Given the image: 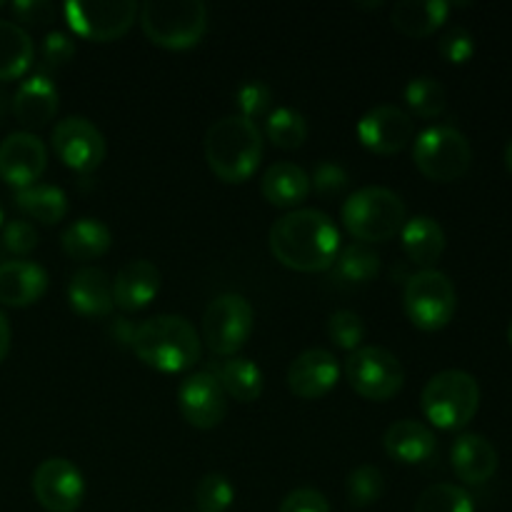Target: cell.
Here are the masks:
<instances>
[{
	"label": "cell",
	"instance_id": "cell-45",
	"mask_svg": "<svg viewBox=\"0 0 512 512\" xmlns=\"http://www.w3.org/2000/svg\"><path fill=\"white\" fill-rule=\"evenodd\" d=\"M113 335L118 343H128L133 345V338H135V328H130V323L125 318H118L115 320V328H113Z\"/></svg>",
	"mask_w": 512,
	"mask_h": 512
},
{
	"label": "cell",
	"instance_id": "cell-36",
	"mask_svg": "<svg viewBox=\"0 0 512 512\" xmlns=\"http://www.w3.org/2000/svg\"><path fill=\"white\" fill-rule=\"evenodd\" d=\"M348 500L355 508H370V505L378 503L385 493V478L380 473V468L375 465H360L353 473L348 475Z\"/></svg>",
	"mask_w": 512,
	"mask_h": 512
},
{
	"label": "cell",
	"instance_id": "cell-4",
	"mask_svg": "<svg viewBox=\"0 0 512 512\" xmlns=\"http://www.w3.org/2000/svg\"><path fill=\"white\" fill-rule=\"evenodd\" d=\"M340 218L358 243L373 245L395 238L408 220V210L398 193L380 185H368L345 200Z\"/></svg>",
	"mask_w": 512,
	"mask_h": 512
},
{
	"label": "cell",
	"instance_id": "cell-25",
	"mask_svg": "<svg viewBox=\"0 0 512 512\" xmlns=\"http://www.w3.org/2000/svg\"><path fill=\"white\" fill-rule=\"evenodd\" d=\"M400 238L410 263L420 265L423 270H433L445 253V230L430 215H415L405 220Z\"/></svg>",
	"mask_w": 512,
	"mask_h": 512
},
{
	"label": "cell",
	"instance_id": "cell-34",
	"mask_svg": "<svg viewBox=\"0 0 512 512\" xmlns=\"http://www.w3.org/2000/svg\"><path fill=\"white\" fill-rule=\"evenodd\" d=\"M415 512H475L468 490L450 483L430 485L415 500Z\"/></svg>",
	"mask_w": 512,
	"mask_h": 512
},
{
	"label": "cell",
	"instance_id": "cell-10",
	"mask_svg": "<svg viewBox=\"0 0 512 512\" xmlns=\"http://www.w3.org/2000/svg\"><path fill=\"white\" fill-rule=\"evenodd\" d=\"M345 380L365 400L385 403L405 385V370L398 355L380 345H363L345 360Z\"/></svg>",
	"mask_w": 512,
	"mask_h": 512
},
{
	"label": "cell",
	"instance_id": "cell-6",
	"mask_svg": "<svg viewBox=\"0 0 512 512\" xmlns=\"http://www.w3.org/2000/svg\"><path fill=\"white\" fill-rule=\"evenodd\" d=\"M425 418L440 430H463L478 415L480 385L465 370H443L433 375L420 393Z\"/></svg>",
	"mask_w": 512,
	"mask_h": 512
},
{
	"label": "cell",
	"instance_id": "cell-26",
	"mask_svg": "<svg viewBox=\"0 0 512 512\" xmlns=\"http://www.w3.org/2000/svg\"><path fill=\"white\" fill-rule=\"evenodd\" d=\"M453 5L445 0H400L393 5L390 23L405 38H430L448 20Z\"/></svg>",
	"mask_w": 512,
	"mask_h": 512
},
{
	"label": "cell",
	"instance_id": "cell-9",
	"mask_svg": "<svg viewBox=\"0 0 512 512\" xmlns=\"http://www.w3.org/2000/svg\"><path fill=\"white\" fill-rule=\"evenodd\" d=\"M255 310L238 293L218 295L203 315V343L220 358H235L250 340Z\"/></svg>",
	"mask_w": 512,
	"mask_h": 512
},
{
	"label": "cell",
	"instance_id": "cell-24",
	"mask_svg": "<svg viewBox=\"0 0 512 512\" xmlns=\"http://www.w3.org/2000/svg\"><path fill=\"white\" fill-rule=\"evenodd\" d=\"M310 175L295 163H273L260 180V193L280 210H295L310 195Z\"/></svg>",
	"mask_w": 512,
	"mask_h": 512
},
{
	"label": "cell",
	"instance_id": "cell-47",
	"mask_svg": "<svg viewBox=\"0 0 512 512\" xmlns=\"http://www.w3.org/2000/svg\"><path fill=\"white\" fill-rule=\"evenodd\" d=\"M505 165H508V170L512 173V140L508 143V148H505Z\"/></svg>",
	"mask_w": 512,
	"mask_h": 512
},
{
	"label": "cell",
	"instance_id": "cell-30",
	"mask_svg": "<svg viewBox=\"0 0 512 512\" xmlns=\"http://www.w3.org/2000/svg\"><path fill=\"white\" fill-rule=\"evenodd\" d=\"M13 200L20 213L43 225H55L68 215V195L55 185L35 183L30 188L15 190Z\"/></svg>",
	"mask_w": 512,
	"mask_h": 512
},
{
	"label": "cell",
	"instance_id": "cell-49",
	"mask_svg": "<svg viewBox=\"0 0 512 512\" xmlns=\"http://www.w3.org/2000/svg\"><path fill=\"white\" fill-rule=\"evenodd\" d=\"M508 343H510V348H512V320H510V328H508Z\"/></svg>",
	"mask_w": 512,
	"mask_h": 512
},
{
	"label": "cell",
	"instance_id": "cell-2",
	"mask_svg": "<svg viewBox=\"0 0 512 512\" xmlns=\"http://www.w3.org/2000/svg\"><path fill=\"white\" fill-rule=\"evenodd\" d=\"M130 348L140 363L158 373H185L200 363L203 340L183 315H155L135 328Z\"/></svg>",
	"mask_w": 512,
	"mask_h": 512
},
{
	"label": "cell",
	"instance_id": "cell-14",
	"mask_svg": "<svg viewBox=\"0 0 512 512\" xmlns=\"http://www.w3.org/2000/svg\"><path fill=\"white\" fill-rule=\"evenodd\" d=\"M178 410L193 428L213 430L228 415V395L208 370H198L180 383Z\"/></svg>",
	"mask_w": 512,
	"mask_h": 512
},
{
	"label": "cell",
	"instance_id": "cell-31",
	"mask_svg": "<svg viewBox=\"0 0 512 512\" xmlns=\"http://www.w3.org/2000/svg\"><path fill=\"white\" fill-rule=\"evenodd\" d=\"M33 38L13 20H0V80H18L33 65Z\"/></svg>",
	"mask_w": 512,
	"mask_h": 512
},
{
	"label": "cell",
	"instance_id": "cell-39",
	"mask_svg": "<svg viewBox=\"0 0 512 512\" xmlns=\"http://www.w3.org/2000/svg\"><path fill=\"white\" fill-rule=\"evenodd\" d=\"M348 185V170L340 163H335V160H323V163L315 165L313 175H310V188H313L320 198H335V195L343 193Z\"/></svg>",
	"mask_w": 512,
	"mask_h": 512
},
{
	"label": "cell",
	"instance_id": "cell-20",
	"mask_svg": "<svg viewBox=\"0 0 512 512\" xmlns=\"http://www.w3.org/2000/svg\"><path fill=\"white\" fill-rule=\"evenodd\" d=\"M160 293V270L150 260H130L113 280L115 308L123 313H138L148 308Z\"/></svg>",
	"mask_w": 512,
	"mask_h": 512
},
{
	"label": "cell",
	"instance_id": "cell-21",
	"mask_svg": "<svg viewBox=\"0 0 512 512\" xmlns=\"http://www.w3.org/2000/svg\"><path fill=\"white\" fill-rule=\"evenodd\" d=\"M45 290H48V273L43 265L30 260L0 263V305L28 308L43 298Z\"/></svg>",
	"mask_w": 512,
	"mask_h": 512
},
{
	"label": "cell",
	"instance_id": "cell-51",
	"mask_svg": "<svg viewBox=\"0 0 512 512\" xmlns=\"http://www.w3.org/2000/svg\"><path fill=\"white\" fill-rule=\"evenodd\" d=\"M0 8H3V3H0Z\"/></svg>",
	"mask_w": 512,
	"mask_h": 512
},
{
	"label": "cell",
	"instance_id": "cell-13",
	"mask_svg": "<svg viewBox=\"0 0 512 512\" xmlns=\"http://www.w3.org/2000/svg\"><path fill=\"white\" fill-rule=\"evenodd\" d=\"M33 495L48 512H75L83 505V473L65 458H48L35 468Z\"/></svg>",
	"mask_w": 512,
	"mask_h": 512
},
{
	"label": "cell",
	"instance_id": "cell-35",
	"mask_svg": "<svg viewBox=\"0 0 512 512\" xmlns=\"http://www.w3.org/2000/svg\"><path fill=\"white\" fill-rule=\"evenodd\" d=\"M235 500V488L228 475L208 473L195 485V510L198 512H228Z\"/></svg>",
	"mask_w": 512,
	"mask_h": 512
},
{
	"label": "cell",
	"instance_id": "cell-43",
	"mask_svg": "<svg viewBox=\"0 0 512 512\" xmlns=\"http://www.w3.org/2000/svg\"><path fill=\"white\" fill-rule=\"evenodd\" d=\"M280 512H330V503L320 490L298 488L285 495Z\"/></svg>",
	"mask_w": 512,
	"mask_h": 512
},
{
	"label": "cell",
	"instance_id": "cell-38",
	"mask_svg": "<svg viewBox=\"0 0 512 512\" xmlns=\"http://www.w3.org/2000/svg\"><path fill=\"white\" fill-rule=\"evenodd\" d=\"M270 103H273V93H270V88L263 80H248V83H243L235 90V105L240 110L238 115L253 120V123L255 118L268 113Z\"/></svg>",
	"mask_w": 512,
	"mask_h": 512
},
{
	"label": "cell",
	"instance_id": "cell-3",
	"mask_svg": "<svg viewBox=\"0 0 512 512\" xmlns=\"http://www.w3.org/2000/svg\"><path fill=\"white\" fill-rule=\"evenodd\" d=\"M205 160L210 173L223 183H245L263 160V133L253 120L225 115L205 133Z\"/></svg>",
	"mask_w": 512,
	"mask_h": 512
},
{
	"label": "cell",
	"instance_id": "cell-33",
	"mask_svg": "<svg viewBox=\"0 0 512 512\" xmlns=\"http://www.w3.org/2000/svg\"><path fill=\"white\" fill-rule=\"evenodd\" d=\"M405 103H408L410 113H415L418 118H440L448 108V93L440 80L420 75V78L410 80L405 88Z\"/></svg>",
	"mask_w": 512,
	"mask_h": 512
},
{
	"label": "cell",
	"instance_id": "cell-29",
	"mask_svg": "<svg viewBox=\"0 0 512 512\" xmlns=\"http://www.w3.org/2000/svg\"><path fill=\"white\" fill-rule=\"evenodd\" d=\"M333 280L345 288H360L378 278L380 273V255L365 243H350L340 248L338 258L333 263Z\"/></svg>",
	"mask_w": 512,
	"mask_h": 512
},
{
	"label": "cell",
	"instance_id": "cell-12",
	"mask_svg": "<svg viewBox=\"0 0 512 512\" xmlns=\"http://www.w3.org/2000/svg\"><path fill=\"white\" fill-rule=\"evenodd\" d=\"M50 145L65 168L83 175L95 173L108 153L105 135L83 115H70L60 120L50 135Z\"/></svg>",
	"mask_w": 512,
	"mask_h": 512
},
{
	"label": "cell",
	"instance_id": "cell-48",
	"mask_svg": "<svg viewBox=\"0 0 512 512\" xmlns=\"http://www.w3.org/2000/svg\"><path fill=\"white\" fill-rule=\"evenodd\" d=\"M3 113H5V98L3 93H0V118H3Z\"/></svg>",
	"mask_w": 512,
	"mask_h": 512
},
{
	"label": "cell",
	"instance_id": "cell-11",
	"mask_svg": "<svg viewBox=\"0 0 512 512\" xmlns=\"http://www.w3.org/2000/svg\"><path fill=\"white\" fill-rule=\"evenodd\" d=\"M63 15L68 28L78 38L90 43H113L133 28L135 18L140 15V5L133 0H113V3L73 0L63 5Z\"/></svg>",
	"mask_w": 512,
	"mask_h": 512
},
{
	"label": "cell",
	"instance_id": "cell-41",
	"mask_svg": "<svg viewBox=\"0 0 512 512\" xmlns=\"http://www.w3.org/2000/svg\"><path fill=\"white\" fill-rule=\"evenodd\" d=\"M438 50H440V55H443V60H448V63L465 65L475 55L473 33L465 28H460V25L448 28L443 33V38H440Z\"/></svg>",
	"mask_w": 512,
	"mask_h": 512
},
{
	"label": "cell",
	"instance_id": "cell-16",
	"mask_svg": "<svg viewBox=\"0 0 512 512\" xmlns=\"http://www.w3.org/2000/svg\"><path fill=\"white\" fill-rule=\"evenodd\" d=\"M48 168V150L35 133H10L0 143V180L15 190L30 188Z\"/></svg>",
	"mask_w": 512,
	"mask_h": 512
},
{
	"label": "cell",
	"instance_id": "cell-17",
	"mask_svg": "<svg viewBox=\"0 0 512 512\" xmlns=\"http://www.w3.org/2000/svg\"><path fill=\"white\" fill-rule=\"evenodd\" d=\"M340 365L330 350L310 348L288 368V388L300 400H320L338 385Z\"/></svg>",
	"mask_w": 512,
	"mask_h": 512
},
{
	"label": "cell",
	"instance_id": "cell-15",
	"mask_svg": "<svg viewBox=\"0 0 512 512\" xmlns=\"http://www.w3.org/2000/svg\"><path fill=\"white\" fill-rule=\"evenodd\" d=\"M415 135L410 113L398 105H378L368 110L358 123V140L375 155H395L408 148Z\"/></svg>",
	"mask_w": 512,
	"mask_h": 512
},
{
	"label": "cell",
	"instance_id": "cell-23",
	"mask_svg": "<svg viewBox=\"0 0 512 512\" xmlns=\"http://www.w3.org/2000/svg\"><path fill=\"white\" fill-rule=\"evenodd\" d=\"M383 448L388 458L403 465L428 463L438 450L435 433L420 420H398L383 435Z\"/></svg>",
	"mask_w": 512,
	"mask_h": 512
},
{
	"label": "cell",
	"instance_id": "cell-8",
	"mask_svg": "<svg viewBox=\"0 0 512 512\" xmlns=\"http://www.w3.org/2000/svg\"><path fill=\"white\" fill-rule=\"evenodd\" d=\"M403 308L410 323L425 333L443 330L458 310L453 280L440 270H420L405 283Z\"/></svg>",
	"mask_w": 512,
	"mask_h": 512
},
{
	"label": "cell",
	"instance_id": "cell-22",
	"mask_svg": "<svg viewBox=\"0 0 512 512\" xmlns=\"http://www.w3.org/2000/svg\"><path fill=\"white\" fill-rule=\"evenodd\" d=\"M450 465L463 483L483 485L498 473V450L483 435L465 433L450 448Z\"/></svg>",
	"mask_w": 512,
	"mask_h": 512
},
{
	"label": "cell",
	"instance_id": "cell-42",
	"mask_svg": "<svg viewBox=\"0 0 512 512\" xmlns=\"http://www.w3.org/2000/svg\"><path fill=\"white\" fill-rule=\"evenodd\" d=\"M40 243V235L28 220H10L3 228V248L13 255H30Z\"/></svg>",
	"mask_w": 512,
	"mask_h": 512
},
{
	"label": "cell",
	"instance_id": "cell-37",
	"mask_svg": "<svg viewBox=\"0 0 512 512\" xmlns=\"http://www.w3.org/2000/svg\"><path fill=\"white\" fill-rule=\"evenodd\" d=\"M328 338L333 340L335 348L355 353L358 348H363L365 340L363 318L358 313H353V310H338L328 320Z\"/></svg>",
	"mask_w": 512,
	"mask_h": 512
},
{
	"label": "cell",
	"instance_id": "cell-7",
	"mask_svg": "<svg viewBox=\"0 0 512 512\" xmlns=\"http://www.w3.org/2000/svg\"><path fill=\"white\" fill-rule=\"evenodd\" d=\"M415 168L433 183H455L473 163L470 140L453 125H435L423 130L413 145Z\"/></svg>",
	"mask_w": 512,
	"mask_h": 512
},
{
	"label": "cell",
	"instance_id": "cell-1",
	"mask_svg": "<svg viewBox=\"0 0 512 512\" xmlns=\"http://www.w3.org/2000/svg\"><path fill=\"white\" fill-rule=\"evenodd\" d=\"M270 253L295 273H323L340 253V230L323 210H290L270 228Z\"/></svg>",
	"mask_w": 512,
	"mask_h": 512
},
{
	"label": "cell",
	"instance_id": "cell-44",
	"mask_svg": "<svg viewBox=\"0 0 512 512\" xmlns=\"http://www.w3.org/2000/svg\"><path fill=\"white\" fill-rule=\"evenodd\" d=\"M10 10H13L15 18L28 25L50 23L55 15V5L48 3V0H15Z\"/></svg>",
	"mask_w": 512,
	"mask_h": 512
},
{
	"label": "cell",
	"instance_id": "cell-19",
	"mask_svg": "<svg viewBox=\"0 0 512 512\" xmlns=\"http://www.w3.org/2000/svg\"><path fill=\"white\" fill-rule=\"evenodd\" d=\"M58 88L45 73H33L13 95V115L23 128L40 130L58 113Z\"/></svg>",
	"mask_w": 512,
	"mask_h": 512
},
{
	"label": "cell",
	"instance_id": "cell-5",
	"mask_svg": "<svg viewBox=\"0 0 512 512\" xmlns=\"http://www.w3.org/2000/svg\"><path fill=\"white\" fill-rule=\"evenodd\" d=\"M138 20L145 38L165 50L195 48L208 33V8L200 0H150Z\"/></svg>",
	"mask_w": 512,
	"mask_h": 512
},
{
	"label": "cell",
	"instance_id": "cell-40",
	"mask_svg": "<svg viewBox=\"0 0 512 512\" xmlns=\"http://www.w3.org/2000/svg\"><path fill=\"white\" fill-rule=\"evenodd\" d=\"M73 58H75V43L68 33L53 30V33L45 35L43 48H40V68L60 70ZM43 70H40V73H43Z\"/></svg>",
	"mask_w": 512,
	"mask_h": 512
},
{
	"label": "cell",
	"instance_id": "cell-18",
	"mask_svg": "<svg viewBox=\"0 0 512 512\" xmlns=\"http://www.w3.org/2000/svg\"><path fill=\"white\" fill-rule=\"evenodd\" d=\"M68 305L80 318H108L115 308L110 275L93 265L75 270L68 283Z\"/></svg>",
	"mask_w": 512,
	"mask_h": 512
},
{
	"label": "cell",
	"instance_id": "cell-32",
	"mask_svg": "<svg viewBox=\"0 0 512 512\" xmlns=\"http://www.w3.org/2000/svg\"><path fill=\"white\" fill-rule=\"evenodd\" d=\"M265 138L280 150H298L308 140V123L293 108H275L265 120Z\"/></svg>",
	"mask_w": 512,
	"mask_h": 512
},
{
	"label": "cell",
	"instance_id": "cell-27",
	"mask_svg": "<svg viewBox=\"0 0 512 512\" xmlns=\"http://www.w3.org/2000/svg\"><path fill=\"white\" fill-rule=\"evenodd\" d=\"M208 373L218 380L225 395L238 403H255L263 395L265 380L253 360L235 355V358L218 360L215 365H210Z\"/></svg>",
	"mask_w": 512,
	"mask_h": 512
},
{
	"label": "cell",
	"instance_id": "cell-46",
	"mask_svg": "<svg viewBox=\"0 0 512 512\" xmlns=\"http://www.w3.org/2000/svg\"><path fill=\"white\" fill-rule=\"evenodd\" d=\"M8 350H10V323L8 318H5L3 310H0V363L5 360Z\"/></svg>",
	"mask_w": 512,
	"mask_h": 512
},
{
	"label": "cell",
	"instance_id": "cell-50",
	"mask_svg": "<svg viewBox=\"0 0 512 512\" xmlns=\"http://www.w3.org/2000/svg\"><path fill=\"white\" fill-rule=\"evenodd\" d=\"M0 223H3V208H0Z\"/></svg>",
	"mask_w": 512,
	"mask_h": 512
},
{
	"label": "cell",
	"instance_id": "cell-28",
	"mask_svg": "<svg viewBox=\"0 0 512 512\" xmlns=\"http://www.w3.org/2000/svg\"><path fill=\"white\" fill-rule=\"evenodd\" d=\"M60 245L70 260L88 263V260H98L108 253L110 245H113V233L100 220L80 218L63 230Z\"/></svg>",
	"mask_w": 512,
	"mask_h": 512
}]
</instances>
